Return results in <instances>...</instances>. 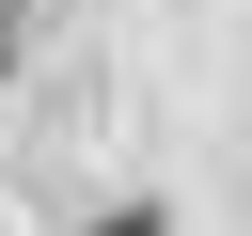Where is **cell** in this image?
<instances>
[{"mask_svg":"<svg viewBox=\"0 0 252 236\" xmlns=\"http://www.w3.org/2000/svg\"><path fill=\"white\" fill-rule=\"evenodd\" d=\"M94 236H173V220H158V205H110V220H94Z\"/></svg>","mask_w":252,"mask_h":236,"instance_id":"cell-1","label":"cell"}]
</instances>
